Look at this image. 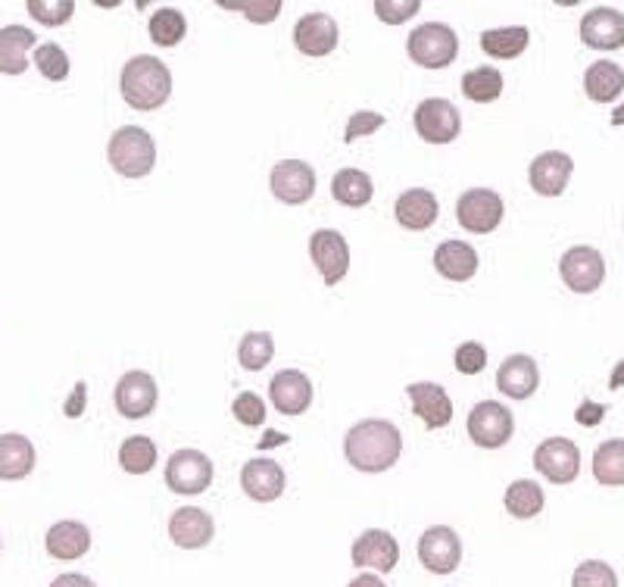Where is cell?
I'll return each mask as SVG.
<instances>
[{
  "instance_id": "603a6c76",
  "label": "cell",
  "mask_w": 624,
  "mask_h": 587,
  "mask_svg": "<svg viewBox=\"0 0 624 587\" xmlns=\"http://www.w3.org/2000/svg\"><path fill=\"white\" fill-rule=\"evenodd\" d=\"M406 391H410L412 410L419 412V419H422L425 426H450V419H453V400H450V394H446L441 385H434V381H415Z\"/></svg>"
},
{
  "instance_id": "1f68e13d",
  "label": "cell",
  "mask_w": 624,
  "mask_h": 587,
  "mask_svg": "<svg viewBox=\"0 0 624 587\" xmlns=\"http://www.w3.org/2000/svg\"><path fill=\"white\" fill-rule=\"evenodd\" d=\"M503 503L516 518H535L543 510V488L531 479H518L506 488Z\"/></svg>"
},
{
  "instance_id": "4fadbf2b",
  "label": "cell",
  "mask_w": 624,
  "mask_h": 587,
  "mask_svg": "<svg viewBox=\"0 0 624 587\" xmlns=\"http://www.w3.org/2000/svg\"><path fill=\"white\" fill-rule=\"evenodd\" d=\"M268 185H272V195L278 197L282 203L300 207V203H306L309 197L316 195V172L304 160H282L275 163Z\"/></svg>"
},
{
  "instance_id": "f6af8a7d",
  "label": "cell",
  "mask_w": 624,
  "mask_h": 587,
  "mask_svg": "<svg viewBox=\"0 0 624 587\" xmlns=\"http://www.w3.org/2000/svg\"><path fill=\"white\" fill-rule=\"evenodd\" d=\"M487 366V350L478 340H465L463 347L456 350V369L463 375H478Z\"/></svg>"
},
{
  "instance_id": "277c9868",
  "label": "cell",
  "mask_w": 624,
  "mask_h": 587,
  "mask_svg": "<svg viewBox=\"0 0 624 587\" xmlns=\"http://www.w3.org/2000/svg\"><path fill=\"white\" fill-rule=\"evenodd\" d=\"M412 63L425 66V70H444L459 54V38L444 22H425L419 25L406 41Z\"/></svg>"
},
{
  "instance_id": "7c38bea8",
  "label": "cell",
  "mask_w": 624,
  "mask_h": 587,
  "mask_svg": "<svg viewBox=\"0 0 624 587\" xmlns=\"http://www.w3.org/2000/svg\"><path fill=\"white\" fill-rule=\"evenodd\" d=\"M309 256L321 272L325 285H338L350 269V244L335 229H319L309 238Z\"/></svg>"
},
{
  "instance_id": "3957f363",
  "label": "cell",
  "mask_w": 624,
  "mask_h": 587,
  "mask_svg": "<svg viewBox=\"0 0 624 587\" xmlns=\"http://www.w3.org/2000/svg\"><path fill=\"white\" fill-rule=\"evenodd\" d=\"M109 166L125 178H144L154 172L157 166V144L154 138L138 128V125H123L119 132H113L107 147Z\"/></svg>"
},
{
  "instance_id": "f35d334b",
  "label": "cell",
  "mask_w": 624,
  "mask_h": 587,
  "mask_svg": "<svg viewBox=\"0 0 624 587\" xmlns=\"http://www.w3.org/2000/svg\"><path fill=\"white\" fill-rule=\"evenodd\" d=\"M35 66L44 78L51 82H63L70 75V56L60 44H41L35 51Z\"/></svg>"
},
{
  "instance_id": "52a82bcc",
  "label": "cell",
  "mask_w": 624,
  "mask_h": 587,
  "mask_svg": "<svg viewBox=\"0 0 624 587\" xmlns=\"http://www.w3.org/2000/svg\"><path fill=\"white\" fill-rule=\"evenodd\" d=\"M503 213H506L503 197L490 188H472L456 200V219H459L465 232L472 234L494 232L503 222Z\"/></svg>"
},
{
  "instance_id": "e575fe53",
  "label": "cell",
  "mask_w": 624,
  "mask_h": 587,
  "mask_svg": "<svg viewBox=\"0 0 624 587\" xmlns=\"http://www.w3.org/2000/svg\"><path fill=\"white\" fill-rule=\"evenodd\" d=\"M119 465H123L128 475H147L154 465H157V444L150 438H128L119 447Z\"/></svg>"
},
{
  "instance_id": "d6986e66",
  "label": "cell",
  "mask_w": 624,
  "mask_h": 587,
  "mask_svg": "<svg viewBox=\"0 0 624 587\" xmlns=\"http://www.w3.org/2000/svg\"><path fill=\"white\" fill-rule=\"evenodd\" d=\"M571 172H574V163H571L569 154L547 150V154L535 157L531 169H528V181H531V188H535L537 195L559 197L569 188Z\"/></svg>"
},
{
  "instance_id": "ee69618b",
  "label": "cell",
  "mask_w": 624,
  "mask_h": 587,
  "mask_svg": "<svg viewBox=\"0 0 624 587\" xmlns=\"http://www.w3.org/2000/svg\"><path fill=\"white\" fill-rule=\"evenodd\" d=\"M384 125V116L381 113H372V109H359L350 116V123H347V132H343V141L353 144L357 138H366V135H372Z\"/></svg>"
},
{
  "instance_id": "f546056e",
  "label": "cell",
  "mask_w": 624,
  "mask_h": 587,
  "mask_svg": "<svg viewBox=\"0 0 624 587\" xmlns=\"http://www.w3.org/2000/svg\"><path fill=\"white\" fill-rule=\"evenodd\" d=\"M331 195L343 207H366L374 195L372 178L362 169H340L338 176L331 178Z\"/></svg>"
},
{
  "instance_id": "7a4b0ae2",
  "label": "cell",
  "mask_w": 624,
  "mask_h": 587,
  "mask_svg": "<svg viewBox=\"0 0 624 587\" xmlns=\"http://www.w3.org/2000/svg\"><path fill=\"white\" fill-rule=\"evenodd\" d=\"M119 85H123V97L128 107L150 113V109H160L169 101L172 72L166 70V63H160L157 56H135V60L125 63Z\"/></svg>"
},
{
  "instance_id": "ffe728a7",
  "label": "cell",
  "mask_w": 624,
  "mask_h": 587,
  "mask_svg": "<svg viewBox=\"0 0 624 587\" xmlns=\"http://www.w3.org/2000/svg\"><path fill=\"white\" fill-rule=\"evenodd\" d=\"M268 397H272V407L278 412L300 416L313 403V381L300 369H285V373H278L272 378Z\"/></svg>"
},
{
  "instance_id": "4316f807",
  "label": "cell",
  "mask_w": 624,
  "mask_h": 587,
  "mask_svg": "<svg viewBox=\"0 0 624 587\" xmlns=\"http://www.w3.org/2000/svg\"><path fill=\"white\" fill-rule=\"evenodd\" d=\"M434 269L450 282H468L478 272V253L465 241H444L434 253Z\"/></svg>"
},
{
  "instance_id": "8fae6325",
  "label": "cell",
  "mask_w": 624,
  "mask_h": 587,
  "mask_svg": "<svg viewBox=\"0 0 624 587\" xmlns=\"http://www.w3.org/2000/svg\"><path fill=\"white\" fill-rule=\"evenodd\" d=\"M419 559L434 575H450L463 563V541L446 525H434L419 537Z\"/></svg>"
},
{
  "instance_id": "44dd1931",
  "label": "cell",
  "mask_w": 624,
  "mask_h": 587,
  "mask_svg": "<svg viewBox=\"0 0 624 587\" xmlns=\"http://www.w3.org/2000/svg\"><path fill=\"white\" fill-rule=\"evenodd\" d=\"M241 488L256 503H272L285 494V469L272 460H250L241 469Z\"/></svg>"
},
{
  "instance_id": "bcb514c9",
  "label": "cell",
  "mask_w": 624,
  "mask_h": 587,
  "mask_svg": "<svg viewBox=\"0 0 624 587\" xmlns=\"http://www.w3.org/2000/svg\"><path fill=\"white\" fill-rule=\"evenodd\" d=\"M603 419H606V407H603V403H593V400H584V403L578 407V412H574V422H578V426L593 428L600 426Z\"/></svg>"
},
{
  "instance_id": "484cf974",
  "label": "cell",
  "mask_w": 624,
  "mask_h": 587,
  "mask_svg": "<svg viewBox=\"0 0 624 587\" xmlns=\"http://www.w3.org/2000/svg\"><path fill=\"white\" fill-rule=\"evenodd\" d=\"M35 469V447L25 434H0V479L19 481Z\"/></svg>"
},
{
  "instance_id": "f907efd6",
  "label": "cell",
  "mask_w": 624,
  "mask_h": 587,
  "mask_svg": "<svg viewBox=\"0 0 624 587\" xmlns=\"http://www.w3.org/2000/svg\"><path fill=\"white\" fill-rule=\"evenodd\" d=\"M624 385V359L615 366V373H612V378H609V391H618Z\"/></svg>"
},
{
  "instance_id": "cb8c5ba5",
  "label": "cell",
  "mask_w": 624,
  "mask_h": 587,
  "mask_svg": "<svg viewBox=\"0 0 624 587\" xmlns=\"http://www.w3.org/2000/svg\"><path fill=\"white\" fill-rule=\"evenodd\" d=\"M393 213H396V222H400L403 229H410V232H425V229L434 226L441 207H437V197L431 195V191H425V188H412L406 195L396 197Z\"/></svg>"
},
{
  "instance_id": "8992f818",
  "label": "cell",
  "mask_w": 624,
  "mask_h": 587,
  "mask_svg": "<svg viewBox=\"0 0 624 587\" xmlns=\"http://www.w3.org/2000/svg\"><path fill=\"white\" fill-rule=\"evenodd\" d=\"M463 116L456 104H450L444 97H429L415 107V132L419 138L429 144H450L459 138Z\"/></svg>"
},
{
  "instance_id": "8d00e7d4",
  "label": "cell",
  "mask_w": 624,
  "mask_h": 587,
  "mask_svg": "<svg viewBox=\"0 0 624 587\" xmlns=\"http://www.w3.org/2000/svg\"><path fill=\"white\" fill-rule=\"evenodd\" d=\"M272 356H275V340H272L268 332H247L244 340H241V347H237V359H241V366L247 373L266 369Z\"/></svg>"
},
{
  "instance_id": "7402d4cb",
  "label": "cell",
  "mask_w": 624,
  "mask_h": 587,
  "mask_svg": "<svg viewBox=\"0 0 624 587\" xmlns=\"http://www.w3.org/2000/svg\"><path fill=\"white\" fill-rule=\"evenodd\" d=\"M540 385V369L528 354H512L497 373V388L512 400H528Z\"/></svg>"
},
{
  "instance_id": "ac0fdd59",
  "label": "cell",
  "mask_w": 624,
  "mask_h": 587,
  "mask_svg": "<svg viewBox=\"0 0 624 587\" xmlns=\"http://www.w3.org/2000/svg\"><path fill=\"white\" fill-rule=\"evenodd\" d=\"M215 525L210 513L197 510V506H181L169 518V537L181 551H200L213 541Z\"/></svg>"
},
{
  "instance_id": "ab89813d",
  "label": "cell",
  "mask_w": 624,
  "mask_h": 587,
  "mask_svg": "<svg viewBox=\"0 0 624 587\" xmlns=\"http://www.w3.org/2000/svg\"><path fill=\"white\" fill-rule=\"evenodd\" d=\"M25 7H29L32 19H38L41 25H51V29L70 22L72 13H75V3H72V0H29Z\"/></svg>"
},
{
  "instance_id": "9a60e30c",
  "label": "cell",
  "mask_w": 624,
  "mask_h": 587,
  "mask_svg": "<svg viewBox=\"0 0 624 587\" xmlns=\"http://www.w3.org/2000/svg\"><path fill=\"white\" fill-rule=\"evenodd\" d=\"M157 381L150 373H125L116 385V410L123 412L125 419H144L157 407Z\"/></svg>"
},
{
  "instance_id": "74e56055",
  "label": "cell",
  "mask_w": 624,
  "mask_h": 587,
  "mask_svg": "<svg viewBox=\"0 0 624 587\" xmlns=\"http://www.w3.org/2000/svg\"><path fill=\"white\" fill-rule=\"evenodd\" d=\"M571 587H618V575L603 559H588L574 569Z\"/></svg>"
},
{
  "instance_id": "d6a6232c",
  "label": "cell",
  "mask_w": 624,
  "mask_h": 587,
  "mask_svg": "<svg viewBox=\"0 0 624 587\" xmlns=\"http://www.w3.org/2000/svg\"><path fill=\"white\" fill-rule=\"evenodd\" d=\"M593 479L606 488L624 484V441H603L593 453Z\"/></svg>"
},
{
  "instance_id": "83f0119b",
  "label": "cell",
  "mask_w": 624,
  "mask_h": 587,
  "mask_svg": "<svg viewBox=\"0 0 624 587\" xmlns=\"http://www.w3.org/2000/svg\"><path fill=\"white\" fill-rule=\"evenodd\" d=\"M47 553L54 559H82L91 551V532L82 522H56L44 537Z\"/></svg>"
},
{
  "instance_id": "e0dca14e",
  "label": "cell",
  "mask_w": 624,
  "mask_h": 587,
  "mask_svg": "<svg viewBox=\"0 0 624 587\" xmlns=\"http://www.w3.org/2000/svg\"><path fill=\"white\" fill-rule=\"evenodd\" d=\"M581 38L593 51H618L624 48V13L615 7H596L581 19Z\"/></svg>"
},
{
  "instance_id": "7bdbcfd3",
  "label": "cell",
  "mask_w": 624,
  "mask_h": 587,
  "mask_svg": "<svg viewBox=\"0 0 624 587\" xmlns=\"http://www.w3.org/2000/svg\"><path fill=\"white\" fill-rule=\"evenodd\" d=\"M419 0H374V13L381 22H388V25H400V22H406L419 13Z\"/></svg>"
},
{
  "instance_id": "4dcf8cb0",
  "label": "cell",
  "mask_w": 624,
  "mask_h": 587,
  "mask_svg": "<svg viewBox=\"0 0 624 587\" xmlns=\"http://www.w3.org/2000/svg\"><path fill=\"white\" fill-rule=\"evenodd\" d=\"M531 32L525 25H509V29H490L482 35V51L497 60H512V56L525 54Z\"/></svg>"
},
{
  "instance_id": "9c48e42d",
  "label": "cell",
  "mask_w": 624,
  "mask_h": 587,
  "mask_svg": "<svg viewBox=\"0 0 624 587\" xmlns=\"http://www.w3.org/2000/svg\"><path fill=\"white\" fill-rule=\"evenodd\" d=\"M559 272L574 294H593L606 279V260L596 248H571L562 253Z\"/></svg>"
},
{
  "instance_id": "5bb4252c",
  "label": "cell",
  "mask_w": 624,
  "mask_h": 587,
  "mask_svg": "<svg viewBox=\"0 0 624 587\" xmlns=\"http://www.w3.org/2000/svg\"><path fill=\"white\" fill-rule=\"evenodd\" d=\"M353 566L357 569H374V572H393L400 563V544L391 532L381 528H369L353 541Z\"/></svg>"
},
{
  "instance_id": "f1b7e54d",
  "label": "cell",
  "mask_w": 624,
  "mask_h": 587,
  "mask_svg": "<svg viewBox=\"0 0 624 587\" xmlns=\"http://www.w3.org/2000/svg\"><path fill=\"white\" fill-rule=\"evenodd\" d=\"M584 88H588L590 101L612 104L624 91V70L618 63H612V60H596L584 72Z\"/></svg>"
},
{
  "instance_id": "60d3db41",
  "label": "cell",
  "mask_w": 624,
  "mask_h": 587,
  "mask_svg": "<svg viewBox=\"0 0 624 587\" xmlns=\"http://www.w3.org/2000/svg\"><path fill=\"white\" fill-rule=\"evenodd\" d=\"M232 412L241 426L256 428L266 422V403H263V397H260V394H253V391L237 394V400L232 403Z\"/></svg>"
},
{
  "instance_id": "836d02e7",
  "label": "cell",
  "mask_w": 624,
  "mask_h": 587,
  "mask_svg": "<svg viewBox=\"0 0 624 587\" xmlns=\"http://www.w3.org/2000/svg\"><path fill=\"white\" fill-rule=\"evenodd\" d=\"M463 94L475 104H494L503 94V72L494 66H482L463 75Z\"/></svg>"
},
{
  "instance_id": "6da1fadb",
  "label": "cell",
  "mask_w": 624,
  "mask_h": 587,
  "mask_svg": "<svg viewBox=\"0 0 624 587\" xmlns=\"http://www.w3.org/2000/svg\"><path fill=\"white\" fill-rule=\"evenodd\" d=\"M343 453H347V463L359 472H388L403 453L400 428L388 419H366L347 431Z\"/></svg>"
},
{
  "instance_id": "816d5d0a",
  "label": "cell",
  "mask_w": 624,
  "mask_h": 587,
  "mask_svg": "<svg viewBox=\"0 0 624 587\" xmlns=\"http://www.w3.org/2000/svg\"><path fill=\"white\" fill-rule=\"evenodd\" d=\"M612 123H615V125H624V107L618 109V113H615V116H612Z\"/></svg>"
},
{
  "instance_id": "2e32d148",
  "label": "cell",
  "mask_w": 624,
  "mask_h": 587,
  "mask_svg": "<svg viewBox=\"0 0 624 587\" xmlns=\"http://www.w3.org/2000/svg\"><path fill=\"white\" fill-rule=\"evenodd\" d=\"M340 41L338 19L328 13H306L297 25H294V44L297 51L306 56H328Z\"/></svg>"
},
{
  "instance_id": "ba28073f",
  "label": "cell",
  "mask_w": 624,
  "mask_h": 587,
  "mask_svg": "<svg viewBox=\"0 0 624 587\" xmlns=\"http://www.w3.org/2000/svg\"><path fill=\"white\" fill-rule=\"evenodd\" d=\"M512 431H516V419L497 400H484L468 412V438L478 447L497 450L512 438Z\"/></svg>"
},
{
  "instance_id": "d4e9b609",
  "label": "cell",
  "mask_w": 624,
  "mask_h": 587,
  "mask_svg": "<svg viewBox=\"0 0 624 587\" xmlns=\"http://www.w3.org/2000/svg\"><path fill=\"white\" fill-rule=\"evenodd\" d=\"M35 44V32L25 29V25L0 29V72L3 75H22V72L29 70V51Z\"/></svg>"
},
{
  "instance_id": "b9f144b4",
  "label": "cell",
  "mask_w": 624,
  "mask_h": 587,
  "mask_svg": "<svg viewBox=\"0 0 624 587\" xmlns=\"http://www.w3.org/2000/svg\"><path fill=\"white\" fill-rule=\"evenodd\" d=\"M222 7L241 10L250 22H272V19H278L285 3L282 0H266V3H260V0H222Z\"/></svg>"
},
{
  "instance_id": "681fc988",
  "label": "cell",
  "mask_w": 624,
  "mask_h": 587,
  "mask_svg": "<svg viewBox=\"0 0 624 587\" xmlns=\"http://www.w3.org/2000/svg\"><path fill=\"white\" fill-rule=\"evenodd\" d=\"M347 587H384V581H381L378 575H359V578H353Z\"/></svg>"
},
{
  "instance_id": "30bf717a",
  "label": "cell",
  "mask_w": 624,
  "mask_h": 587,
  "mask_svg": "<svg viewBox=\"0 0 624 587\" xmlns=\"http://www.w3.org/2000/svg\"><path fill=\"white\" fill-rule=\"evenodd\" d=\"M537 472L553 484H571L581 472V450L569 438H547L535 453Z\"/></svg>"
},
{
  "instance_id": "c3c4849f",
  "label": "cell",
  "mask_w": 624,
  "mask_h": 587,
  "mask_svg": "<svg viewBox=\"0 0 624 587\" xmlns=\"http://www.w3.org/2000/svg\"><path fill=\"white\" fill-rule=\"evenodd\" d=\"M51 587H97L91 581L88 575H78V572H66V575H60L54 585Z\"/></svg>"
},
{
  "instance_id": "d590c367",
  "label": "cell",
  "mask_w": 624,
  "mask_h": 587,
  "mask_svg": "<svg viewBox=\"0 0 624 587\" xmlns=\"http://www.w3.org/2000/svg\"><path fill=\"white\" fill-rule=\"evenodd\" d=\"M188 32V19L176 7H162L150 17V38L160 44V48H176L181 38Z\"/></svg>"
},
{
  "instance_id": "5b68a950",
  "label": "cell",
  "mask_w": 624,
  "mask_h": 587,
  "mask_svg": "<svg viewBox=\"0 0 624 587\" xmlns=\"http://www.w3.org/2000/svg\"><path fill=\"white\" fill-rule=\"evenodd\" d=\"M166 484L184 497L203 494L213 484V460L200 450H176L166 463Z\"/></svg>"
},
{
  "instance_id": "7dc6e473",
  "label": "cell",
  "mask_w": 624,
  "mask_h": 587,
  "mask_svg": "<svg viewBox=\"0 0 624 587\" xmlns=\"http://www.w3.org/2000/svg\"><path fill=\"white\" fill-rule=\"evenodd\" d=\"M82 407H85V381H78V385H75V394L66 400V416H70V419L82 416Z\"/></svg>"
}]
</instances>
